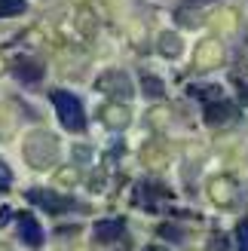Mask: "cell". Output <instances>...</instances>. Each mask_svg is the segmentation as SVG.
Segmentation results:
<instances>
[{"label": "cell", "mask_w": 248, "mask_h": 251, "mask_svg": "<svg viewBox=\"0 0 248 251\" xmlns=\"http://www.w3.org/2000/svg\"><path fill=\"white\" fill-rule=\"evenodd\" d=\"M22 9H25L22 0H0V16H16Z\"/></svg>", "instance_id": "9c48e42d"}, {"label": "cell", "mask_w": 248, "mask_h": 251, "mask_svg": "<svg viewBox=\"0 0 248 251\" xmlns=\"http://www.w3.org/2000/svg\"><path fill=\"white\" fill-rule=\"evenodd\" d=\"M98 89H104V92H114L117 98H129L132 95V83H129V77L126 74H107V77H101L98 80Z\"/></svg>", "instance_id": "3957f363"}, {"label": "cell", "mask_w": 248, "mask_h": 251, "mask_svg": "<svg viewBox=\"0 0 248 251\" xmlns=\"http://www.w3.org/2000/svg\"><path fill=\"white\" fill-rule=\"evenodd\" d=\"M16 77L19 80H31V83H37L43 77V71H40V65L37 61H25V58H19L16 61Z\"/></svg>", "instance_id": "8992f818"}, {"label": "cell", "mask_w": 248, "mask_h": 251, "mask_svg": "<svg viewBox=\"0 0 248 251\" xmlns=\"http://www.w3.org/2000/svg\"><path fill=\"white\" fill-rule=\"evenodd\" d=\"M0 184H12V172L6 162H0Z\"/></svg>", "instance_id": "7c38bea8"}, {"label": "cell", "mask_w": 248, "mask_h": 251, "mask_svg": "<svg viewBox=\"0 0 248 251\" xmlns=\"http://www.w3.org/2000/svg\"><path fill=\"white\" fill-rule=\"evenodd\" d=\"M163 52L166 55H178L181 52V40H178V37H172V34H166L163 37Z\"/></svg>", "instance_id": "30bf717a"}, {"label": "cell", "mask_w": 248, "mask_h": 251, "mask_svg": "<svg viewBox=\"0 0 248 251\" xmlns=\"http://www.w3.org/2000/svg\"><path fill=\"white\" fill-rule=\"evenodd\" d=\"M19 230H22V239L31 248H37L43 242V230H40V224H37L31 215H19Z\"/></svg>", "instance_id": "5b68a950"}, {"label": "cell", "mask_w": 248, "mask_h": 251, "mask_svg": "<svg viewBox=\"0 0 248 251\" xmlns=\"http://www.w3.org/2000/svg\"><path fill=\"white\" fill-rule=\"evenodd\" d=\"M147 251H163V248H147Z\"/></svg>", "instance_id": "5bb4252c"}, {"label": "cell", "mask_w": 248, "mask_h": 251, "mask_svg": "<svg viewBox=\"0 0 248 251\" xmlns=\"http://www.w3.org/2000/svg\"><path fill=\"white\" fill-rule=\"evenodd\" d=\"M123 233H126V221L114 218V221H101V224H98V227H95V239L107 245V242H117Z\"/></svg>", "instance_id": "277c9868"}, {"label": "cell", "mask_w": 248, "mask_h": 251, "mask_svg": "<svg viewBox=\"0 0 248 251\" xmlns=\"http://www.w3.org/2000/svg\"><path fill=\"white\" fill-rule=\"evenodd\" d=\"M9 221V208H3V211H0V224H6Z\"/></svg>", "instance_id": "4fadbf2b"}, {"label": "cell", "mask_w": 248, "mask_h": 251, "mask_svg": "<svg viewBox=\"0 0 248 251\" xmlns=\"http://www.w3.org/2000/svg\"><path fill=\"white\" fill-rule=\"evenodd\" d=\"M28 199H31V202H37V205H43L46 211H52V215H55V211H68V208L77 205L74 199L58 196V193H49V190H31Z\"/></svg>", "instance_id": "7a4b0ae2"}, {"label": "cell", "mask_w": 248, "mask_h": 251, "mask_svg": "<svg viewBox=\"0 0 248 251\" xmlns=\"http://www.w3.org/2000/svg\"><path fill=\"white\" fill-rule=\"evenodd\" d=\"M236 245H239V251H248V221H242L236 227Z\"/></svg>", "instance_id": "8fae6325"}, {"label": "cell", "mask_w": 248, "mask_h": 251, "mask_svg": "<svg viewBox=\"0 0 248 251\" xmlns=\"http://www.w3.org/2000/svg\"><path fill=\"white\" fill-rule=\"evenodd\" d=\"M141 89H144L147 98H163V95H166L163 83H159L156 77H150V74H144V77H141Z\"/></svg>", "instance_id": "ba28073f"}, {"label": "cell", "mask_w": 248, "mask_h": 251, "mask_svg": "<svg viewBox=\"0 0 248 251\" xmlns=\"http://www.w3.org/2000/svg\"><path fill=\"white\" fill-rule=\"evenodd\" d=\"M52 104H55L58 120H61V126H65L68 132H83L86 129V110L77 101V95H71L65 89H55L52 92Z\"/></svg>", "instance_id": "6da1fadb"}, {"label": "cell", "mask_w": 248, "mask_h": 251, "mask_svg": "<svg viewBox=\"0 0 248 251\" xmlns=\"http://www.w3.org/2000/svg\"><path fill=\"white\" fill-rule=\"evenodd\" d=\"M230 114H233V107H230L227 101H218V104H205V120L212 123V126L224 123V120H227Z\"/></svg>", "instance_id": "52a82bcc"}]
</instances>
